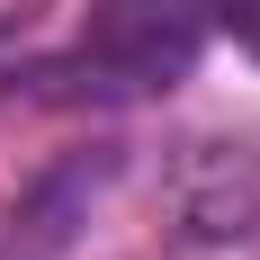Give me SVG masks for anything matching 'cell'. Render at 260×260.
Returning a JSON list of instances; mask_svg holds the SVG:
<instances>
[{
	"label": "cell",
	"mask_w": 260,
	"mask_h": 260,
	"mask_svg": "<svg viewBox=\"0 0 260 260\" xmlns=\"http://www.w3.org/2000/svg\"><path fill=\"white\" fill-rule=\"evenodd\" d=\"M215 27H224V0H99L90 27H81V45L63 54V81L99 90V99L180 90Z\"/></svg>",
	"instance_id": "obj_1"
},
{
	"label": "cell",
	"mask_w": 260,
	"mask_h": 260,
	"mask_svg": "<svg viewBox=\"0 0 260 260\" xmlns=\"http://www.w3.org/2000/svg\"><path fill=\"white\" fill-rule=\"evenodd\" d=\"M108 180H117V153H108V144L45 161L36 188L0 215V260H63L81 242V224H90V207L108 198Z\"/></svg>",
	"instance_id": "obj_2"
},
{
	"label": "cell",
	"mask_w": 260,
	"mask_h": 260,
	"mask_svg": "<svg viewBox=\"0 0 260 260\" xmlns=\"http://www.w3.org/2000/svg\"><path fill=\"white\" fill-rule=\"evenodd\" d=\"M224 36L260 54V0H224Z\"/></svg>",
	"instance_id": "obj_3"
}]
</instances>
